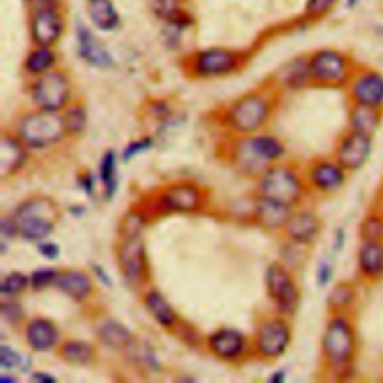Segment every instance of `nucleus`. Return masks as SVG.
<instances>
[{"instance_id": "f8f14e48", "label": "nucleus", "mask_w": 383, "mask_h": 383, "mask_svg": "<svg viewBox=\"0 0 383 383\" xmlns=\"http://www.w3.org/2000/svg\"><path fill=\"white\" fill-rule=\"evenodd\" d=\"M77 39L79 55L87 63L96 68H110L112 65V57L108 50L83 23H77Z\"/></svg>"}, {"instance_id": "c9c22d12", "label": "nucleus", "mask_w": 383, "mask_h": 383, "mask_svg": "<svg viewBox=\"0 0 383 383\" xmlns=\"http://www.w3.org/2000/svg\"><path fill=\"white\" fill-rule=\"evenodd\" d=\"M178 10H180L178 0H157L156 2V12L159 14V17H162V19H166L171 23H180L181 15H177Z\"/></svg>"}, {"instance_id": "49530a36", "label": "nucleus", "mask_w": 383, "mask_h": 383, "mask_svg": "<svg viewBox=\"0 0 383 383\" xmlns=\"http://www.w3.org/2000/svg\"><path fill=\"white\" fill-rule=\"evenodd\" d=\"M282 379H283V374H282V373L274 374V376L271 377V380H275V382H279V380H282Z\"/></svg>"}, {"instance_id": "c85d7f7f", "label": "nucleus", "mask_w": 383, "mask_h": 383, "mask_svg": "<svg viewBox=\"0 0 383 383\" xmlns=\"http://www.w3.org/2000/svg\"><path fill=\"white\" fill-rule=\"evenodd\" d=\"M99 333H101L102 340L106 344L114 346V347H120V346L128 344L130 342V338H132L130 333L128 331L126 328L121 326L117 322H112V320H108V322H105L101 326Z\"/></svg>"}, {"instance_id": "c03bdc74", "label": "nucleus", "mask_w": 383, "mask_h": 383, "mask_svg": "<svg viewBox=\"0 0 383 383\" xmlns=\"http://www.w3.org/2000/svg\"><path fill=\"white\" fill-rule=\"evenodd\" d=\"M33 380H46V382H48V380H55V379H52L51 376H47V374L38 373V374H35V376H33Z\"/></svg>"}, {"instance_id": "a878e982", "label": "nucleus", "mask_w": 383, "mask_h": 383, "mask_svg": "<svg viewBox=\"0 0 383 383\" xmlns=\"http://www.w3.org/2000/svg\"><path fill=\"white\" fill-rule=\"evenodd\" d=\"M24 159L21 146L14 138L3 137L2 146H0V171L2 177H6L14 169L19 168Z\"/></svg>"}, {"instance_id": "6ab92c4d", "label": "nucleus", "mask_w": 383, "mask_h": 383, "mask_svg": "<svg viewBox=\"0 0 383 383\" xmlns=\"http://www.w3.org/2000/svg\"><path fill=\"white\" fill-rule=\"evenodd\" d=\"M210 346L213 352L220 356V358L230 360L242 353L244 340L242 334L233 331V329H222V331L211 335Z\"/></svg>"}, {"instance_id": "ea45409f", "label": "nucleus", "mask_w": 383, "mask_h": 383, "mask_svg": "<svg viewBox=\"0 0 383 383\" xmlns=\"http://www.w3.org/2000/svg\"><path fill=\"white\" fill-rule=\"evenodd\" d=\"M335 3V0H307L306 10L310 15H319L329 10Z\"/></svg>"}, {"instance_id": "f257e3e1", "label": "nucleus", "mask_w": 383, "mask_h": 383, "mask_svg": "<svg viewBox=\"0 0 383 383\" xmlns=\"http://www.w3.org/2000/svg\"><path fill=\"white\" fill-rule=\"evenodd\" d=\"M65 129V120L56 111L42 110L26 115L20 123L19 133L26 146L41 148L60 139Z\"/></svg>"}, {"instance_id": "4c0bfd02", "label": "nucleus", "mask_w": 383, "mask_h": 383, "mask_svg": "<svg viewBox=\"0 0 383 383\" xmlns=\"http://www.w3.org/2000/svg\"><path fill=\"white\" fill-rule=\"evenodd\" d=\"M56 279H57V274L55 270L42 268V270H38L32 274V286L35 289H43L46 286H48L51 282H55Z\"/></svg>"}, {"instance_id": "f03ea898", "label": "nucleus", "mask_w": 383, "mask_h": 383, "mask_svg": "<svg viewBox=\"0 0 383 383\" xmlns=\"http://www.w3.org/2000/svg\"><path fill=\"white\" fill-rule=\"evenodd\" d=\"M324 353L334 367L349 364L355 351V333L349 320L343 316L334 317L324 333Z\"/></svg>"}, {"instance_id": "1a4fd4ad", "label": "nucleus", "mask_w": 383, "mask_h": 383, "mask_svg": "<svg viewBox=\"0 0 383 383\" xmlns=\"http://www.w3.org/2000/svg\"><path fill=\"white\" fill-rule=\"evenodd\" d=\"M371 135L362 132H351L337 150V162L344 169H360L371 153Z\"/></svg>"}, {"instance_id": "bb28decb", "label": "nucleus", "mask_w": 383, "mask_h": 383, "mask_svg": "<svg viewBox=\"0 0 383 383\" xmlns=\"http://www.w3.org/2000/svg\"><path fill=\"white\" fill-rule=\"evenodd\" d=\"M147 307L150 308L151 315L155 316V319L160 325L164 326H171L175 320V315L174 310L171 308V306L168 304L166 299L160 295L157 291H151L147 293Z\"/></svg>"}, {"instance_id": "cd10ccee", "label": "nucleus", "mask_w": 383, "mask_h": 383, "mask_svg": "<svg viewBox=\"0 0 383 383\" xmlns=\"http://www.w3.org/2000/svg\"><path fill=\"white\" fill-rule=\"evenodd\" d=\"M56 57L48 47H39L38 50H33L26 59V70L35 75L46 74L55 65Z\"/></svg>"}, {"instance_id": "dca6fc26", "label": "nucleus", "mask_w": 383, "mask_h": 383, "mask_svg": "<svg viewBox=\"0 0 383 383\" xmlns=\"http://www.w3.org/2000/svg\"><path fill=\"white\" fill-rule=\"evenodd\" d=\"M160 202L166 210L192 211L199 206V192L193 186L178 184L166 190Z\"/></svg>"}, {"instance_id": "20e7f679", "label": "nucleus", "mask_w": 383, "mask_h": 383, "mask_svg": "<svg viewBox=\"0 0 383 383\" xmlns=\"http://www.w3.org/2000/svg\"><path fill=\"white\" fill-rule=\"evenodd\" d=\"M70 84L63 72H46L33 86V101L41 110L57 111L69 99Z\"/></svg>"}, {"instance_id": "72a5a7b5", "label": "nucleus", "mask_w": 383, "mask_h": 383, "mask_svg": "<svg viewBox=\"0 0 383 383\" xmlns=\"http://www.w3.org/2000/svg\"><path fill=\"white\" fill-rule=\"evenodd\" d=\"M115 156L112 151H108L105 155L104 160H102V166H101V177H102V183L105 186V190L108 197L114 193L115 189Z\"/></svg>"}, {"instance_id": "4468645a", "label": "nucleus", "mask_w": 383, "mask_h": 383, "mask_svg": "<svg viewBox=\"0 0 383 383\" xmlns=\"http://www.w3.org/2000/svg\"><path fill=\"white\" fill-rule=\"evenodd\" d=\"M121 270L130 282H138L144 271V246L139 237H130L120 248Z\"/></svg>"}, {"instance_id": "37998d69", "label": "nucleus", "mask_w": 383, "mask_h": 383, "mask_svg": "<svg viewBox=\"0 0 383 383\" xmlns=\"http://www.w3.org/2000/svg\"><path fill=\"white\" fill-rule=\"evenodd\" d=\"M39 252L42 256L48 257V259H56L59 256V247L52 243H43L39 246Z\"/></svg>"}, {"instance_id": "a18cd8bd", "label": "nucleus", "mask_w": 383, "mask_h": 383, "mask_svg": "<svg viewBox=\"0 0 383 383\" xmlns=\"http://www.w3.org/2000/svg\"><path fill=\"white\" fill-rule=\"evenodd\" d=\"M32 2H35V3H38V5H41L39 8H42V6H47V5H50V0H32Z\"/></svg>"}, {"instance_id": "aec40b11", "label": "nucleus", "mask_w": 383, "mask_h": 383, "mask_svg": "<svg viewBox=\"0 0 383 383\" xmlns=\"http://www.w3.org/2000/svg\"><path fill=\"white\" fill-rule=\"evenodd\" d=\"M29 344L35 351H48L57 342V329L46 319H37L29 324L26 331Z\"/></svg>"}, {"instance_id": "c756f323", "label": "nucleus", "mask_w": 383, "mask_h": 383, "mask_svg": "<svg viewBox=\"0 0 383 383\" xmlns=\"http://www.w3.org/2000/svg\"><path fill=\"white\" fill-rule=\"evenodd\" d=\"M251 148L255 151L257 157L264 160H273L282 156L283 147L280 142L273 137H257L251 141Z\"/></svg>"}, {"instance_id": "412c9836", "label": "nucleus", "mask_w": 383, "mask_h": 383, "mask_svg": "<svg viewBox=\"0 0 383 383\" xmlns=\"http://www.w3.org/2000/svg\"><path fill=\"white\" fill-rule=\"evenodd\" d=\"M286 230L291 238L299 243H307L313 239L317 234L319 222L313 213L301 211L298 215H293L286 222Z\"/></svg>"}, {"instance_id": "a211bd4d", "label": "nucleus", "mask_w": 383, "mask_h": 383, "mask_svg": "<svg viewBox=\"0 0 383 383\" xmlns=\"http://www.w3.org/2000/svg\"><path fill=\"white\" fill-rule=\"evenodd\" d=\"M310 178L320 190H335L344 181V168L338 162H320L311 169Z\"/></svg>"}, {"instance_id": "9d476101", "label": "nucleus", "mask_w": 383, "mask_h": 383, "mask_svg": "<svg viewBox=\"0 0 383 383\" xmlns=\"http://www.w3.org/2000/svg\"><path fill=\"white\" fill-rule=\"evenodd\" d=\"M63 30V21H61L59 12L52 5L42 6L35 12L32 19V38L39 47H50L55 43Z\"/></svg>"}, {"instance_id": "393cba45", "label": "nucleus", "mask_w": 383, "mask_h": 383, "mask_svg": "<svg viewBox=\"0 0 383 383\" xmlns=\"http://www.w3.org/2000/svg\"><path fill=\"white\" fill-rule=\"evenodd\" d=\"M379 121H380V115L376 106L356 104V106L351 112V124H352V129L356 132L373 135L379 126Z\"/></svg>"}, {"instance_id": "f3484780", "label": "nucleus", "mask_w": 383, "mask_h": 383, "mask_svg": "<svg viewBox=\"0 0 383 383\" xmlns=\"http://www.w3.org/2000/svg\"><path fill=\"white\" fill-rule=\"evenodd\" d=\"M358 266L365 277L377 279L383 275L382 242H364L358 252Z\"/></svg>"}, {"instance_id": "5701e85b", "label": "nucleus", "mask_w": 383, "mask_h": 383, "mask_svg": "<svg viewBox=\"0 0 383 383\" xmlns=\"http://www.w3.org/2000/svg\"><path fill=\"white\" fill-rule=\"evenodd\" d=\"M88 15L96 28L104 32L114 30L120 23V17L111 0H90Z\"/></svg>"}, {"instance_id": "7c9ffc66", "label": "nucleus", "mask_w": 383, "mask_h": 383, "mask_svg": "<svg viewBox=\"0 0 383 383\" xmlns=\"http://www.w3.org/2000/svg\"><path fill=\"white\" fill-rule=\"evenodd\" d=\"M61 355H63L66 361H69V362L77 364V365H84L92 361L93 351L87 343L69 342L63 346V349H61Z\"/></svg>"}, {"instance_id": "58836bf2", "label": "nucleus", "mask_w": 383, "mask_h": 383, "mask_svg": "<svg viewBox=\"0 0 383 383\" xmlns=\"http://www.w3.org/2000/svg\"><path fill=\"white\" fill-rule=\"evenodd\" d=\"M21 362H23L21 355H19L11 349H8L6 346L2 347V351H0V364H2L3 369L17 367V365H21Z\"/></svg>"}, {"instance_id": "2f4dec72", "label": "nucleus", "mask_w": 383, "mask_h": 383, "mask_svg": "<svg viewBox=\"0 0 383 383\" xmlns=\"http://www.w3.org/2000/svg\"><path fill=\"white\" fill-rule=\"evenodd\" d=\"M355 299V291L347 283H340L331 291L328 297V302L329 306L333 308H344L349 304H352Z\"/></svg>"}, {"instance_id": "ddd939ff", "label": "nucleus", "mask_w": 383, "mask_h": 383, "mask_svg": "<svg viewBox=\"0 0 383 383\" xmlns=\"http://www.w3.org/2000/svg\"><path fill=\"white\" fill-rule=\"evenodd\" d=\"M237 66L234 52L222 48H210L201 51L195 59V70L199 75L215 77L229 74Z\"/></svg>"}, {"instance_id": "6e6552de", "label": "nucleus", "mask_w": 383, "mask_h": 383, "mask_svg": "<svg viewBox=\"0 0 383 383\" xmlns=\"http://www.w3.org/2000/svg\"><path fill=\"white\" fill-rule=\"evenodd\" d=\"M266 284L271 298L277 302V306L284 313H292L298 304V291L295 283L292 282L291 275L280 265L270 266L266 273Z\"/></svg>"}, {"instance_id": "7ed1b4c3", "label": "nucleus", "mask_w": 383, "mask_h": 383, "mask_svg": "<svg viewBox=\"0 0 383 383\" xmlns=\"http://www.w3.org/2000/svg\"><path fill=\"white\" fill-rule=\"evenodd\" d=\"M261 190L264 198L292 206L301 197V183L291 169L277 166L271 168L262 177Z\"/></svg>"}, {"instance_id": "423d86ee", "label": "nucleus", "mask_w": 383, "mask_h": 383, "mask_svg": "<svg viewBox=\"0 0 383 383\" xmlns=\"http://www.w3.org/2000/svg\"><path fill=\"white\" fill-rule=\"evenodd\" d=\"M268 115V104L261 96H246L238 101L229 112V121L233 126L243 132H253L265 121Z\"/></svg>"}, {"instance_id": "e433bc0d", "label": "nucleus", "mask_w": 383, "mask_h": 383, "mask_svg": "<svg viewBox=\"0 0 383 383\" xmlns=\"http://www.w3.org/2000/svg\"><path fill=\"white\" fill-rule=\"evenodd\" d=\"M26 284H28L26 275L21 273H14L3 279L2 292L6 293V295H14V293L21 292L26 288Z\"/></svg>"}, {"instance_id": "4be33fe9", "label": "nucleus", "mask_w": 383, "mask_h": 383, "mask_svg": "<svg viewBox=\"0 0 383 383\" xmlns=\"http://www.w3.org/2000/svg\"><path fill=\"white\" fill-rule=\"evenodd\" d=\"M288 207L289 206H284V204L264 198L257 202L256 216L264 226L268 229H274L282 225H286V222L291 217Z\"/></svg>"}, {"instance_id": "f704fd0d", "label": "nucleus", "mask_w": 383, "mask_h": 383, "mask_svg": "<svg viewBox=\"0 0 383 383\" xmlns=\"http://www.w3.org/2000/svg\"><path fill=\"white\" fill-rule=\"evenodd\" d=\"M65 126L69 132H81L86 124V112L81 106H72L65 114Z\"/></svg>"}, {"instance_id": "473e14b6", "label": "nucleus", "mask_w": 383, "mask_h": 383, "mask_svg": "<svg viewBox=\"0 0 383 383\" xmlns=\"http://www.w3.org/2000/svg\"><path fill=\"white\" fill-rule=\"evenodd\" d=\"M361 237L364 242H382L383 239V219L370 216L361 226Z\"/></svg>"}, {"instance_id": "39448f33", "label": "nucleus", "mask_w": 383, "mask_h": 383, "mask_svg": "<svg viewBox=\"0 0 383 383\" xmlns=\"http://www.w3.org/2000/svg\"><path fill=\"white\" fill-rule=\"evenodd\" d=\"M51 213L55 210H51L48 202H26L17 213V224L21 235L30 242L48 237L52 230V220L48 216Z\"/></svg>"}, {"instance_id": "b1692460", "label": "nucleus", "mask_w": 383, "mask_h": 383, "mask_svg": "<svg viewBox=\"0 0 383 383\" xmlns=\"http://www.w3.org/2000/svg\"><path fill=\"white\" fill-rule=\"evenodd\" d=\"M57 288L63 291L68 297L77 301H83L92 292V282L86 274L79 271H69L57 275Z\"/></svg>"}, {"instance_id": "2eb2a0df", "label": "nucleus", "mask_w": 383, "mask_h": 383, "mask_svg": "<svg viewBox=\"0 0 383 383\" xmlns=\"http://www.w3.org/2000/svg\"><path fill=\"white\" fill-rule=\"evenodd\" d=\"M352 95L358 104L379 108L383 104V77L374 72L361 75L353 83Z\"/></svg>"}, {"instance_id": "79ce46f5", "label": "nucleus", "mask_w": 383, "mask_h": 383, "mask_svg": "<svg viewBox=\"0 0 383 383\" xmlns=\"http://www.w3.org/2000/svg\"><path fill=\"white\" fill-rule=\"evenodd\" d=\"M331 275H333V268L331 265H328L326 262H324L322 265L319 266L317 270V282L320 286H325V284L331 280Z\"/></svg>"}, {"instance_id": "0eeeda50", "label": "nucleus", "mask_w": 383, "mask_h": 383, "mask_svg": "<svg viewBox=\"0 0 383 383\" xmlns=\"http://www.w3.org/2000/svg\"><path fill=\"white\" fill-rule=\"evenodd\" d=\"M310 75L320 83H342L347 75V60L333 50L319 51L310 60Z\"/></svg>"}, {"instance_id": "a19ab883", "label": "nucleus", "mask_w": 383, "mask_h": 383, "mask_svg": "<svg viewBox=\"0 0 383 383\" xmlns=\"http://www.w3.org/2000/svg\"><path fill=\"white\" fill-rule=\"evenodd\" d=\"M150 146H151L150 139H142V141H138V142H133V144H130L128 147V150L124 151V160H129L130 157H133L137 153H139V151L148 148Z\"/></svg>"}, {"instance_id": "9b49d317", "label": "nucleus", "mask_w": 383, "mask_h": 383, "mask_svg": "<svg viewBox=\"0 0 383 383\" xmlns=\"http://www.w3.org/2000/svg\"><path fill=\"white\" fill-rule=\"evenodd\" d=\"M291 338L289 328L280 320H271L261 326L256 337V346L264 356L274 358L284 352Z\"/></svg>"}]
</instances>
